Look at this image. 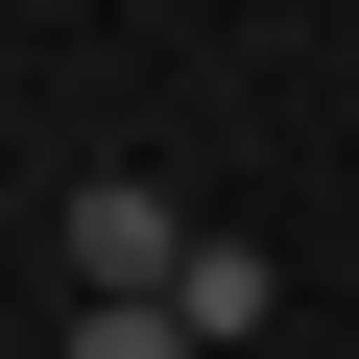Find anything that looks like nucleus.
Wrapping results in <instances>:
<instances>
[{"label":"nucleus","mask_w":359,"mask_h":359,"mask_svg":"<svg viewBox=\"0 0 359 359\" xmlns=\"http://www.w3.org/2000/svg\"><path fill=\"white\" fill-rule=\"evenodd\" d=\"M192 240H216V216H168L144 168H96V192H72V311H120V287L168 311V287H192Z\"/></svg>","instance_id":"obj_1"},{"label":"nucleus","mask_w":359,"mask_h":359,"mask_svg":"<svg viewBox=\"0 0 359 359\" xmlns=\"http://www.w3.org/2000/svg\"><path fill=\"white\" fill-rule=\"evenodd\" d=\"M48 359H216V335H192V311H144V287H120V311H72Z\"/></svg>","instance_id":"obj_2"}]
</instances>
